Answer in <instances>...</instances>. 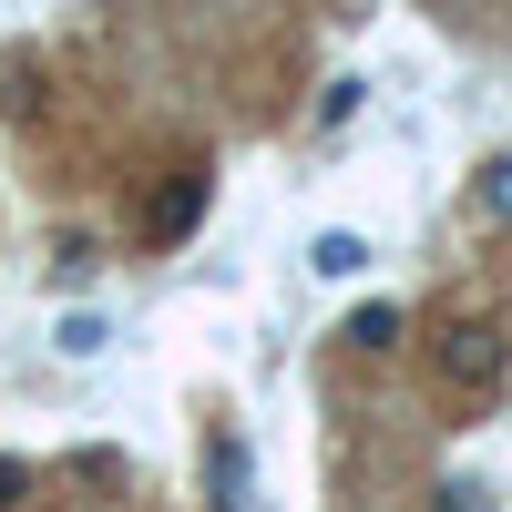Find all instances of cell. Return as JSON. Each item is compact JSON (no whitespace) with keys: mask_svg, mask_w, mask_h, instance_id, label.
Masks as SVG:
<instances>
[{"mask_svg":"<svg viewBox=\"0 0 512 512\" xmlns=\"http://www.w3.org/2000/svg\"><path fill=\"white\" fill-rule=\"evenodd\" d=\"M502 369H512V349H502L492 318H451V328L431 338V379H441V390H461V400H482Z\"/></svg>","mask_w":512,"mask_h":512,"instance_id":"obj_1","label":"cell"},{"mask_svg":"<svg viewBox=\"0 0 512 512\" xmlns=\"http://www.w3.org/2000/svg\"><path fill=\"white\" fill-rule=\"evenodd\" d=\"M308 267H318L328 287H338V277H359V267H369V236H349V226H328V236L308 246Z\"/></svg>","mask_w":512,"mask_h":512,"instance_id":"obj_2","label":"cell"},{"mask_svg":"<svg viewBox=\"0 0 512 512\" xmlns=\"http://www.w3.org/2000/svg\"><path fill=\"white\" fill-rule=\"evenodd\" d=\"M195 216H205V175H175V185L154 195V236H185Z\"/></svg>","mask_w":512,"mask_h":512,"instance_id":"obj_3","label":"cell"},{"mask_svg":"<svg viewBox=\"0 0 512 512\" xmlns=\"http://www.w3.org/2000/svg\"><path fill=\"white\" fill-rule=\"evenodd\" d=\"M349 349H369V359L400 349V308H359V318H349Z\"/></svg>","mask_w":512,"mask_h":512,"instance_id":"obj_4","label":"cell"},{"mask_svg":"<svg viewBox=\"0 0 512 512\" xmlns=\"http://www.w3.org/2000/svg\"><path fill=\"white\" fill-rule=\"evenodd\" d=\"M103 338H113L103 318H62V328H52V349H62V359H93V349H103Z\"/></svg>","mask_w":512,"mask_h":512,"instance_id":"obj_5","label":"cell"},{"mask_svg":"<svg viewBox=\"0 0 512 512\" xmlns=\"http://www.w3.org/2000/svg\"><path fill=\"white\" fill-rule=\"evenodd\" d=\"M359 93H369V82H328V93H318V123H328V134H338V123H359Z\"/></svg>","mask_w":512,"mask_h":512,"instance_id":"obj_6","label":"cell"},{"mask_svg":"<svg viewBox=\"0 0 512 512\" xmlns=\"http://www.w3.org/2000/svg\"><path fill=\"white\" fill-rule=\"evenodd\" d=\"M482 216H492V226H512V154L482 175Z\"/></svg>","mask_w":512,"mask_h":512,"instance_id":"obj_7","label":"cell"},{"mask_svg":"<svg viewBox=\"0 0 512 512\" xmlns=\"http://www.w3.org/2000/svg\"><path fill=\"white\" fill-rule=\"evenodd\" d=\"M216 512H246V482H236V441H216Z\"/></svg>","mask_w":512,"mask_h":512,"instance_id":"obj_8","label":"cell"},{"mask_svg":"<svg viewBox=\"0 0 512 512\" xmlns=\"http://www.w3.org/2000/svg\"><path fill=\"white\" fill-rule=\"evenodd\" d=\"M441 512H492V492L482 482H441Z\"/></svg>","mask_w":512,"mask_h":512,"instance_id":"obj_9","label":"cell"},{"mask_svg":"<svg viewBox=\"0 0 512 512\" xmlns=\"http://www.w3.org/2000/svg\"><path fill=\"white\" fill-rule=\"evenodd\" d=\"M21 492H31V472H21V461H0V512H11Z\"/></svg>","mask_w":512,"mask_h":512,"instance_id":"obj_10","label":"cell"}]
</instances>
